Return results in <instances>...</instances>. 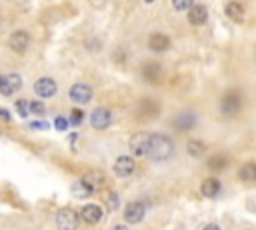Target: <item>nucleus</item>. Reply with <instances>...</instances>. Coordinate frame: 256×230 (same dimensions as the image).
Masks as SVG:
<instances>
[{"mask_svg": "<svg viewBox=\"0 0 256 230\" xmlns=\"http://www.w3.org/2000/svg\"><path fill=\"white\" fill-rule=\"evenodd\" d=\"M174 152L172 140L164 134H152L150 136V144H148V158L152 160H166Z\"/></svg>", "mask_w": 256, "mask_h": 230, "instance_id": "obj_1", "label": "nucleus"}, {"mask_svg": "<svg viewBox=\"0 0 256 230\" xmlns=\"http://www.w3.org/2000/svg\"><path fill=\"white\" fill-rule=\"evenodd\" d=\"M56 228L58 230H76L78 228V214L72 208H60L56 212Z\"/></svg>", "mask_w": 256, "mask_h": 230, "instance_id": "obj_2", "label": "nucleus"}, {"mask_svg": "<svg viewBox=\"0 0 256 230\" xmlns=\"http://www.w3.org/2000/svg\"><path fill=\"white\" fill-rule=\"evenodd\" d=\"M240 108H242V96H240L236 90H228L226 94L222 96V100H220V110H222L224 114L232 116V114H236Z\"/></svg>", "mask_w": 256, "mask_h": 230, "instance_id": "obj_3", "label": "nucleus"}, {"mask_svg": "<svg viewBox=\"0 0 256 230\" xmlns=\"http://www.w3.org/2000/svg\"><path fill=\"white\" fill-rule=\"evenodd\" d=\"M152 132H136L130 138V150L136 156H146L148 154V144H150Z\"/></svg>", "mask_w": 256, "mask_h": 230, "instance_id": "obj_4", "label": "nucleus"}, {"mask_svg": "<svg viewBox=\"0 0 256 230\" xmlns=\"http://www.w3.org/2000/svg\"><path fill=\"white\" fill-rule=\"evenodd\" d=\"M20 86H22V78L16 72H8V74L2 76V80H0V90H2V96H10L14 90H20Z\"/></svg>", "mask_w": 256, "mask_h": 230, "instance_id": "obj_5", "label": "nucleus"}, {"mask_svg": "<svg viewBox=\"0 0 256 230\" xmlns=\"http://www.w3.org/2000/svg\"><path fill=\"white\" fill-rule=\"evenodd\" d=\"M144 214H146V206L140 202V200H134V202H130L124 208V218L130 224H138L144 218Z\"/></svg>", "mask_w": 256, "mask_h": 230, "instance_id": "obj_6", "label": "nucleus"}, {"mask_svg": "<svg viewBox=\"0 0 256 230\" xmlns=\"http://www.w3.org/2000/svg\"><path fill=\"white\" fill-rule=\"evenodd\" d=\"M110 122H112L110 110H106V108H96V110H92V114H90V124H92L94 128L104 130V128L110 126Z\"/></svg>", "mask_w": 256, "mask_h": 230, "instance_id": "obj_7", "label": "nucleus"}, {"mask_svg": "<svg viewBox=\"0 0 256 230\" xmlns=\"http://www.w3.org/2000/svg\"><path fill=\"white\" fill-rule=\"evenodd\" d=\"M92 98V88L84 82H76L70 88V100L74 104H86Z\"/></svg>", "mask_w": 256, "mask_h": 230, "instance_id": "obj_8", "label": "nucleus"}, {"mask_svg": "<svg viewBox=\"0 0 256 230\" xmlns=\"http://www.w3.org/2000/svg\"><path fill=\"white\" fill-rule=\"evenodd\" d=\"M134 170H136V162H134V158H130V156H120V158L114 162V174L120 176V178L130 176Z\"/></svg>", "mask_w": 256, "mask_h": 230, "instance_id": "obj_9", "label": "nucleus"}, {"mask_svg": "<svg viewBox=\"0 0 256 230\" xmlns=\"http://www.w3.org/2000/svg\"><path fill=\"white\" fill-rule=\"evenodd\" d=\"M34 92L40 98H52L56 94V82L52 78H40L34 84Z\"/></svg>", "mask_w": 256, "mask_h": 230, "instance_id": "obj_10", "label": "nucleus"}, {"mask_svg": "<svg viewBox=\"0 0 256 230\" xmlns=\"http://www.w3.org/2000/svg\"><path fill=\"white\" fill-rule=\"evenodd\" d=\"M82 182L94 192V190H100L102 186H104V174L102 172H98V170H88L86 174L82 176Z\"/></svg>", "mask_w": 256, "mask_h": 230, "instance_id": "obj_11", "label": "nucleus"}, {"mask_svg": "<svg viewBox=\"0 0 256 230\" xmlns=\"http://www.w3.org/2000/svg\"><path fill=\"white\" fill-rule=\"evenodd\" d=\"M206 20H208V10H206V6L194 4V6L188 10V22H190L192 26H202Z\"/></svg>", "mask_w": 256, "mask_h": 230, "instance_id": "obj_12", "label": "nucleus"}, {"mask_svg": "<svg viewBox=\"0 0 256 230\" xmlns=\"http://www.w3.org/2000/svg\"><path fill=\"white\" fill-rule=\"evenodd\" d=\"M10 48L14 50V52H24L26 48H28V42H30V36L24 32V30H16V32H12V36H10Z\"/></svg>", "mask_w": 256, "mask_h": 230, "instance_id": "obj_13", "label": "nucleus"}, {"mask_svg": "<svg viewBox=\"0 0 256 230\" xmlns=\"http://www.w3.org/2000/svg\"><path fill=\"white\" fill-rule=\"evenodd\" d=\"M148 46H150V50H154V52H164V50L170 46V38H168L166 34L154 32V34H150V38H148Z\"/></svg>", "mask_w": 256, "mask_h": 230, "instance_id": "obj_14", "label": "nucleus"}, {"mask_svg": "<svg viewBox=\"0 0 256 230\" xmlns=\"http://www.w3.org/2000/svg\"><path fill=\"white\" fill-rule=\"evenodd\" d=\"M82 220L88 224H96L102 220V208L96 206V204H86L82 208Z\"/></svg>", "mask_w": 256, "mask_h": 230, "instance_id": "obj_15", "label": "nucleus"}, {"mask_svg": "<svg viewBox=\"0 0 256 230\" xmlns=\"http://www.w3.org/2000/svg\"><path fill=\"white\" fill-rule=\"evenodd\" d=\"M194 120H196L194 114L184 112V114H180V116L174 118V128H178V130H188V128H192V126L196 124Z\"/></svg>", "mask_w": 256, "mask_h": 230, "instance_id": "obj_16", "label": "nucleus"}, {"mask_svg": "<svg viewBox=\"0 0 256 230\" xmlns=\"http://www.w3.org/2000/svg\"><path fill=\"white\" fill-rule=\"evenodd\" d=\"M142 76L150 82H156V80H160V76H162V68H160L156 62H148L142 68Z\"/></svg>", "mask_w": 256, "mask_h": 230, "instance_id": "obj_17", "label": "nucleus"}, {"mask_svg": "<svg viewBox=\"0 0 256 230\" xmlns=\"http://www.w3.org/2000/svg\"><path fill=\"white\" fill-rule=\"evenodd\" d=\"M224 12H226V16L230 20H234V22H242V18H244V8L238 2H228L226 8H224Z\"/></svg>", "mask_w": 256, "mask_h": 230, "instance_id": "obj_18", "label": "nucleus"}, {"mask_svg": "<svg viewBox=\"0 0 256 230\" xmlns=\"http://www.w3.org/2000/svg\"><path fill=\"white\" fill-rule=\"evenodd\" d=\"M218 192H220V180H216V178H206V180L202 182V194H204V196L214 198Z\"/></svg>", "mask_w": 256, "mask_h": 230, "instance_id": "obj_19", "label": "nucleus"}, {"mask_svg": "<svg viewBox=\"0 0 256 230\" xmlns=\"http://www.w3.org/2000/svg\"><path fill=\"white\" fill-rule=\"evenodd\" d=\"M238 176L244 180V182H256V164L254 162H248L240 168Z\"/></svg>", "mask_w": 256, "mask_h": 230, "instance_id": "obj_20", "label": "nucleus"}, {"mask_svg": "<svg viewBox=\"0 0 256 230\" xmlns=\"http://www.w3.org/2000/svg\"><path fill=\"white\" fill-rule=\"evenodd\" d=\"M204 150H206V146H204V142H200V140H190L186 144V152L190 156H194V158H200L204 154Z\"/></svg>", "mask_w": 256, "mask_h": 230, "instance_id": "obj_21", "label": "nucleus"}, {"mask_svg": "<svg viewBox=\"0 0 256 230\" xmlns=\"http://www.w3.org/2000/svg\"><path fill=\"white\" fill-rule=\"evenodd\" d=\"M70 190H72V196H74V198H88V196L92 194V190H90V188H88V186H86L82 180L74 182Z\"/></svg>", "mask_w": 256, "mask_h": 230, "instance_id": "obj_22", "label": "nucleus"}, {"mask_svg": "<svg viewBox=\"0 0 256 230\" xmlns=\"http://www.w3.org/2000/svg\"><path fill=\"white\" fill-rule=\"evenodd\" d=\"M208 166L216 172L224 170V166H226V158H224V154H212L210 160H208Z\"/></svg>", "mask_w": 256, "mask_h": 230, "instance_id": "obj_23", "label": "nucleus"}, {"mask_svg": "<svg viewBox=\"0 0 256 230\" xmlns=\"http://www.w3.org/2000/svg\"><path fill=\"white\" fill-rule=\"evenodd\" d=\"M192 2H194V0H172V6H174V10H190L192 6H194V4H192Z\"/></svg>", "mask_w": 256, "mask_h": 230, "instance_id": "obj_24", "label": "nucleus"}, {"mask_svg": "<svg viewBox=\"0 0 256 230\" xmlns=\"http://www.w3.org/2000/svg\"><path fill=\"white\" fill-rule=\"evenodd\" d=\"M16 112L20 114L22 118H26L28 112H30V102H26V100H16Z\"/></svg>", "mask_w": 256, "mask_h": 230, "instance_id": "obj_25", "label": "nucleus"}, {"mask_svg": "<svg viewBox=\"0 0 256 230\" xmlns=\"http://www.w3.org/2000/svg\"><path fill=\"white\" fill-rule=\"evenodd\" d=\"M82 118H84V114H82V110H72V114H70V124H74V126H78L80 122H82Z\"/></svg>", "mask_w": 256, "mask_h": 230, "instance_id": "obj_26", "label": "nucleus"}, {"mask_svg": "<svg viewBox=\"0 0 256 230\" xmlns=\"http://www.w3.org/2000/svg\"><path fill=\"white\" fill-rule=\"evenodd\" d=\"M68 122H70L68 118L58 116V118L54 120V126H56V130H60V132H62V130H66V128H68Z\"/></svg>", "mask_w": 256, "mask_h": 230, "instance_id": "obj_27", "label": "nucleus"}, {"mask_svg": "<svg viewBox=\"0 0 256 230\" xmlns=\"http://www.w3.org/2000/svg\"><path fill=\"white\" fill-rule=\"evenodd\" d=\"M44 104L42 102H30V112H34V114H44Z\"/></svg>", "mask_w": 256, "mask_h": 230, "instance_id": "obj_28", "label": "nucleus"}, {"mask_svg": "<svg viewBox=\"0 0 256 230\" xmlns=\"http://www.w3.org/2000/svg\"><path fill=\"white\" fill-rule=\"evenodd\" d=\"M108 206H110V210H116V208H118V194H116V192H112V194L108 196Z\"/></svg>", "mask_w": 256, "mask_h": 230, "instance_id": "obj_29", "label": "nucleus"}, {"mask_svg": "<svg viewBox=\"0 0 256 230\" xmlns=\"http://www.w3.org/2000/svg\"><path fill=\"white\" fill-rule=\"evenodd\" d=\"M30 128H36V130H48V122L34 120V122H30Z\"/></svg>", "mask_w": 256, "mask_h": 230, "instance_id": "obj_30", "label": "nucleus"}, {"mask_svg": "<svg viewBox=\"0 0 256 230\" xmlns=\"http://www.w3.org/2000/svg\"><path fill=\"white\" fill-rule=\"evenodd\" d=\"M202 230H220V226H216V224H206Z\"/></svg>", "mask_w": 256, "mask_h": 230, "instance_id": "obj_31", "label": "nucleus"}, {"mask_svg": "<svg viewBox=\"0 0 256 230\" xmlns=\"http://www.w3.org/2000/svg\"><path fill=\"white\" fill-rule=\"evenodd\" d=\"M112 230H128V226H124V224H116Z\"/></svg>", "mask_w": 256, "mask_h": 230, "instance_id": "obj_32", "label": "nucleus"}, {"mask_svg": "<svg viewBox=\"0 0 256 230\" xmlns=\"http://www.w3.org/2000/svg\"><path fill=\"white\" fill-rule=\"evenodd\" d=\"M2 120H4V122L10 120V116H8V112H6V110H2Z\"/></svg>", "mask_w": 256, "mask_h": 230, "instance_id": "obj_33", "label": "nucleus"}, {"mask_svg": "<svg viewBox=\"0 0 256 230\" xmlns=\"http://www.w3.org/2000/svg\"><path fill=\"white\" fill-rule=\"evenodd\" d=\"M146 2H152V0H146Z\"/></svg>", "mask_w": 256, "mask_h": 230, "instance_id": "obj_34", "label": "nucleus"}]
</instances>
